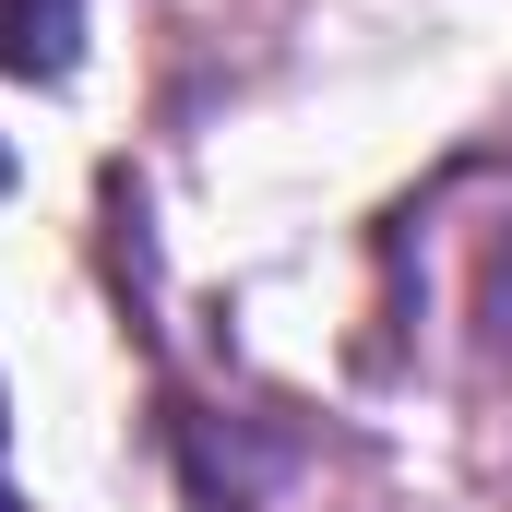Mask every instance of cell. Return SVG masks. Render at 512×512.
<instances>
[{"label":"cell","mask_w":512,"mask_h":512,"mask_svg":"<svg viewBox=\"0 0 512 512\" xmlns=\"http://www.w3.org/2000/svg\"><path fill=\"white\" fill-rule=\"evenodd\" d=\"M72 36H84V0H0V72L60 84L72 72Z\"/></svg>","instance_id":"1"},{"label":"cell","mask_w":512,"mask_h":512,"mask_svg":"<svg viewBox=\"0 0 512 512\" xmlns=\"http://www.w3.org/2000/svg\"><path fill=\"white\" fill-rule=\"evenodd\" d=\"M0 429H12V417H0Z\"/></svg>","instance_id":"4"},{"label":"cell","mask_w":512,"mask_h":512,"mask_svg":"<svg viewBox=\"0 0 512 512\" xmlns=\"http://www.w3.org/2000/svg\"><path fill=\"white\" fill-rule=\"evenodd\" d=\"M0 512H36V501H12V489H0Z\"/></svg>","instance_id":"2"},{"label":"cell","mask_w":512,"mask_h":512,"mask_svg":"<svg viewBox=\"0 0 512 512\" xmlns=\"http://www.w3.org/2000/svg\"><path fill=\"white\" fill-rule=\"evenodd\" d=\"M0 191H12V155H0Z\"/></svg>","instance_id":"3"}]
</instances>
